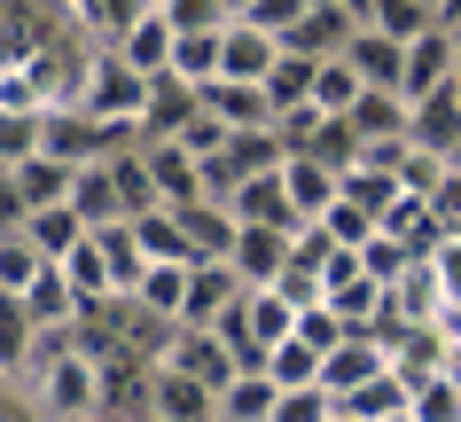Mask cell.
I'll return each mask as SVG.
<instances>
[{
  "label": "cell",
  "mask_w": 461,
  "mask_h": 422,
  "mask_svg": "<svg viewBox=\"0 0 461 422\" xmlns=\"http://www.w3.org/2000/svg\"><path fill=\"white\" fill-rule=\"evenodd\" d=\"M188 118H195V86L157 78V86H149V110H141V141H172Z\"/></svg>",
  "instance_id": "cell-28"
},
{
  "label": "cell",
  "mask_w": 461,
  "mask_h": 422,
  "mask_svg": "<svg viewBox=\"0 0 461 422\" xmlns=\"http://www.w3.org/2000/svg\"><path fill=\"white\" fill-rule=\"evenodd\" d=\"M344 63L360 71V86H384V94H399V63H407V48H399V40H384L375 24H360L352 40H344Z\"/></svg>",
  "instance_id": "cell-15"
},
{
  "label": "cell",
  "mask_w": 461,
  "mask_h": 422,
  "mask_svg": "<svg viewBox=\"0 0 461 422\" xmlns=\"http://www.w3.org/2000/svg\"><path fill=\"white\" fill-rule=\"evenodd\" d=\"M227 165H235V180H250V173H274L282 165V141H274V125H258V133H227Z\"/></svg>",
  "instance_id": "cell-40"
},
{
  "label": "cell",
  "mask_w": 461,
  "mask_h": 422,
  "mask_svg": "<svg viewBox=\"0 0 461 422\" xmlns=\"http://www.w3.org/2000/svg\"><path fill=\"white\" fill-rule=\"evenodd\" d=\"M337 415H352V422H384V415H407V383H399V375H367L360 391H344L337 399Z\"/></svg>",
  "instance_id": "cell-33"
},
{
  "label": "cell",
  "mask_w": 461,
  "mask_h": 422,
  "mask_svg": "<svg viewBox=\"0 0 461 422\" xmlns=\"http://www.w3.org/2000/svg\"><path fill=\"white\" fill-rule=\"evenodd\" d=\"M391 173H399V188H407V196H438V180L454 173V165H446V157H430V149H414V141H407Z\"/></svg>",
  "instance_id": "cell-46"
},
{
  "label": "cell",
  "mask_w": 461,
  "mask_h": 422,
  "mask_svg": "<svg viewBox=\"0 0 461 422\" xmlns=\"http://www.w3.org/2000/svg\"><path fill=\"white\" fill-rule=\"evenodd\" d=\"M227 211H235V227H297L290 203H282V165L274 173H250L235 196H227Z\"/></svg>",
  "instance_id": "cell-19"
},
{
  "label": "cell",
  "mask_w": 461,
  "mask_h": 422,
  "mask_svg": "<svg viewBox=\"0 0 461 422\" xmlns=\"http://www.w3.org/2000/svg\"><path fill=\"white\" fill-rule=\"evenodd\" d=\"M297 337H305L313 352H337L344 337H352V328H344L337 313H329V305H305V313H297Z\"/></svg>",
  "instance_id": "cell-53"
},
{
  "label": "cell",
  "mask_w": 461,
  "mask_h": 422,
  "mask_svg": "<svg viewBox=\"0 0 461 422\" xmlns=\"http://www.w3.org/2000/svg\"><path fill=\"white\" fill-rule=\"evenodd\" d=\"M212 407H219L212 383H195V375H180V368H149L141 422H212Z\"/></svg>",
  "instance_id": "cell-7"
},
{
  "label": "cell",
  "mask_w": 461,
  "mask_h": 422,
  "mask_svg": "<svg viewBox=\"0 0 461 422\" xmlns=\"http://www.w3.org/2000/svg\"><path fill=\"white\" fill-rule=\"evenodd\" d=\"M227 31V24H219ZM219 31H172V63H165V78H180V86H212L219 78Z\"/></svg>",
  "instance_id": "cell-30"
},
{
  "label": "cell",
  "mask_w": 461,
  "mask_h": 422,
  "mask_svg": "<svg viewBox=\"0 0 461 422\" xmlns=\"http://www.w3.org/2000/svg\"><path fill=\"white\" fill-rule=\"evenodd\" d=\"M250 8H258V0H227V16H250Z\"/></svg>",
  "instance_id": "cell-57"
},
{
  "label": "cell",
  "mask_w": 461,
  "mask_h": 422,
  "mask_svg": "<svg viewBox=\"0 0 461 422\" xmlns=\"http://www.w3.org/2000/svg\"><path fill=\"white\" fill-rule=\"evenodd\" d=\"M180 227H188L195 258H227V250H235V211H227V203H203V196H195L188 211H180Z\"/></svg>",
  "instance_id": "cell-32"
},
{
  "label": "cell",
  "mask_w": 461,
  "mask_h": 422,
  "mask_svg": "<svg viewBox=\"0 0 461 422\" xmlns=\"http://www.w3.org/2000/svg\"><path fill=\"white\" fill-rule=\"evenodd\" d=\"M391 368V352H384V328H352L337 352H321V391L344 399V391H360L367 375H384Z\"/></svg>",
  "instance_id": "cell-6"
},
{
  "label": "cell",
  "mask_w": 461,
  "mask_h": 422,
  "mask_svg": "<svg viewBox=\"0 0 461 422\" xmlns=\"http://www.w3.org/2000/svg\"><path fill=\"white\" fill-rule=\"evenodd\" d=\"M454 78H461V31H446V24L414 31L407 63H399V102H422V94H438V86H454Z\"/></svg>",
  "instance_id": "cell-3"
},
{
  "label": "cell",
  "mask_w": 461,
  "mask_h": 422,
  "mask_svg": "<svg viewBox=\"0 0 461 422\" xmlns=\"http://www.w3.org/2000/svg\"><path fill=\"white\" fill-rule=\"evenodd\" d=\"M118 55L149 78V86H157V78H165V63H172V24H165V8H149L141 24H133V31L118 40Z\"/></svg>",
  "instance_id": "cell-26"
},
{
  "label": "cell",
  "mask_w": 461,
  "mask_h": 422,
  "mask_svg": "<svg viewBox=\"0 0 461 422\" xmlns=\"http://www.w3.org/2000/svg\"><path fill=\"white\" fill-rule=\"evenodd\" d=\"M344 125H352V141H399V133H407V102L399 94H384V86H367L360 102H352V110H344Z\"/></svg>",
  "instance_id": "cell-25"
},
{
  "label": "cell",
  "mask_w": 461,
  "mask_h": 422,
  "mask_svg": "<svg viewBox=\"0 0 461 422\" xmlns=\"http://www.w3.org/2000/svg\"><path fill=\"white\" fill-rule=\"evenodd\" d=\"M71 110H86L95 125H110V133H141V110H149V78L125 63L118 48H95L86 55V78H78Z\"/></svg>",
  "instance_id": "cell-1"
},
{
  "label": "cell",
  "mask_w": 461,
  "mask_h": 422,
  "mask_svg": "<svg viewBox=\"0 0 461 422\" xmlns=\"http://www.w3.org/2000/svg\"><path fill=\"white\" fill-rule=\"evenodd\" d=\"M352 31H360V24L344 16L337 0H313V8L290 24V40H282V48H297V55H313V63H321V55H344V40H352Z\"/></svg>",
  "instance_id": "cell-16"
},
{
  "label": "cell",
  "mask_w": 461,
  "mask_h": 422,
  "mask_svg": "<svg viewBox=\"0 0 461 422\" xmlns=\"http://www.w3.org/2000/svg\"><path fill=\"white\" fill-rule=\"evenodd\" d=\"M384 321H446V282H438V258H407V274L384 290Z\"/></svg>",
  "instance_id": "cell-9"
},
{
  "label": "cell",
  "mask_w": 461,
  "mask_h": 422,
  "mask_svg": "<svg viewBox=\"0 0 461 422\" xmlns=\"http://www.w3.org/2000/svg\"><path fill=\"white\" fill-rule=\"evenodd\" d=\"M360 94H367V86H360V71H352L344 55H321V63H313V110H321V118H344Z\"/></svg>",
  "instance_id": "cell-34"
},
{
  "label": "cell",
  "mask_w": 461,
  "mask_h": 422,
  "mask_svg": "<svg viewBox=\"0 0 461 422\" xmlns=\"http://www.w3.org/2000/svg\"><path fill=\"white\" fill-rule=\"evenodd\" d=\"M24 243H32V250H40V258L55 266V258H71V250L86 243V220H78L71 203H48V211H24Z\"/></svg>",
  "instance_id": "cell-22"
},
{
  "label": "cell",
  "mask_w": 461,
  "mask_h": 422,
  "mask_svg": "<svg viewBox=\"0 0 461 422\" xmlns=\"http://www.w3.org/2000/svg\"><path fill=\"white\" fill-rule=\"evenodd\" d=\"M337 415V399L321 391V383H297V391H274V422H329Z\"/></svg>",
  "instance_id": "cell-47"
},
{
  "label": "cell",
  "mask_w": 461,
  "mask_h": 422,
  "mask_svg": "<svg viewBox=\"0 0 461 422\" xmlns=\"http://www.w3.org/2000/svg\"><path fill=\"white\" fill-rule=\"evenodd\" d=\"M384 422H414V415H384Z\"/></svg>",
  "instance_id": "cell-58"
},
{
  "label": "cell",
  "mask_w": 461,
  "mask_h": 422,
  "mask_svg": "<svg viewBox=\"0 0 461 422\" xmlns=\"http://www.w3.org/2000/svg\"><path fill=\"white\" fill-rule=\"evenodd\" d=\"M329 422H352V415H329Z\"/></svg>",
  "instance_id": "cell-59"
},
{
  "label": "cell",
  "mask_w": 461,
  "mask_h": 422,
  "mask_svg": "<svg viewBox=\"0 0 461 422\" xmlns=\"http://www.w3.org/2000/svg\"><path fill=\"white\" fill-rule=\"evenodd\" d=\"M195 110H212L227 133H258V125H274V102L258 78H212V86H195Z\"/></svg>",
  "instance_id": "cell-8"
},
{
  "label": "cell",
  "mask_w": 461,
  "mask_h": 422,
  "mask_svg": "<svg viewBox=\"0 0 461 422\" xmlns=\"http://www.w3.org/2000/svg\"><path fill=\"white\" fill-rule=\"evenodd\" d=\"M16 196H24V211H48V203H71V180H78V165H63V157H24V165H16Z\"/></svg>",
  "instance_id": "cell-18"
},
{
  "label": "cell",
  "mask_w": 461,
  "mask_h": 422,
  "mask_svg": "<svg viewBox=\"0 0 461 422\" xmlns=\"http://www.w3.org/2000/svg\"><path fill=\"white\" fill-rule=\"evenodd\" d=\"M337 8H344V16H352V24H367V0H337Z\"/></svg>",
  "instance_id": "cell-55"
},
{
  "label": "cell",
  "mask_w": 461,
  "mask_h": 422,
  "mask_svg": "<svg viewBox=\"0 0 461 422\" xmlns=\"http://www.w3.org/2000/svg\"><path fill=\"white\" fill-rule=\"evenodd\" d=\"M367 24L384 31V40H399V48H407L414 31H430L438 16H430V0H367Z\"/></svg>",
  "instance_id": "cell-39"
},
{
  "label": "cell",
  "mask_w": 461,
  "mask_h": 422,
  "mask_svg": "<svg viewBox=\"0 0 461 422\" xmlns=\"http://www.w3.org/2000/svg\"><path fill=\"white\" fill-rule=\"evenodd\" d=\"M321 305H329V313H337L344 328H384V282H375V274L329 282V290H321Z\"/></svg>",
  "instance_id": "cell-24"
},
{
  "label": "cell",
  "mask_w": 461,
  "mask_h": 422,
  "mask_svg": "<svg viewBox=\"0 0 461 422\" xmlns=\"http://www.w3.org/2000/svg\"><path fill=\"white\" fill-rule=\"evenodd\" d=\"M133 243H141L149 266H195V243L180 227V211H133Z\"/></svg>",
  "instance_id": "cell-17"
},
{
  "label": "cell",
  "mask_w": 461,
  "mask_h": 422,
  "mask_svg": "<svg viewBox=\"0 0 461 422\" xmlns=\"http://www.w3.org/2000/svg\"><path fill=\"white\" fill-rule=\"evenodd\" d=\"M172 141H180V149H188L195 165H203V157H219V149H227V125H219L212 110H195V118L180 125V133H172Z\"/></svg>",
  "instance_id": "cell-52"
},
{
  "label": "cell",
  "mask_w": 461,
  "mask_h": 422,
  "mask_svg": "<svg viewBox=\"0 0 461 422\" xmlns=\"http://www.w3.org/2000/svg\"><path fill=\"white\" fill-rule=\"evenodd\" d=\"M243 321H250V345L274 352L282 337H297V305L274 298V290H243Z\"/></svg>",
  "instance_id": "cell-31"
},
{
  "label": "cell",
  "mask_w": 461,
  "mask_h": 422,
  "mask_svg": "<svg viewBox=\"0 0 461 422\" xmlns=\"http://www.w3.org/2000/svg\"><path fill=\"white\" fill-rule=\"evenodd\" d=\"M235 298H243L235 266H227V258H195L188 266V298H180V328H212Z\"/></svg>",
  "instance_id": "cell-11"
},
{
  "label": "cell",
  "mask_w": 461,
  "mask_h": 422,
  "mask_svg": "<svg viewBox=\"0 0 461 422\" xmlns=\"http://www.w3.org/2000/svg\"><path fill=\"white\" fill-rule=\"evenodd\" d=\"M313 227H321V235H329L337 250H360L367 235H375V211H360V203H344V196H337V203H329V211H321Z\"/></svg>",
  "instance_id": "cell-45"
},
{
  "label": "cell",
  "mask_w": 461,
  "mask_h": 422,
  "mask_svg": "<svg viewBox=\"0 0 461 422\" xmlns=\"http://www.w3.org/2000/svg\"><path fill=\"white\" fill-rule=\"evenodd\" d=\"M267 375H274V391H297V383H321V352L305 345V337H282V345L267 352Z\"/></svg>",
  "instance_id": "cell-38"
},
{
  "label": "cell",
  "mask_w": 461,
  "mask_h": 422,
  "mask_svg": "<svg viewBox=\"0 0 461 422\" xmlns=\"http://www.w3.org/2000/svg\"><path fill=\"white\" fill-rule=\"evenodd\" d=\"M407 415H414V422H461V383H454V375L414 383V391H407Z\"/></svg>",
  "instance_id": "cell-44"
},
{
  "label": "cell",
  "mask_w": 461,
  "mask_h": 422,
  "mask_svg": "<svg viewBox=\"0 0 461 422\" xmlns=\"http://www.w3.org/2000/svg\"><path fill=\"white\" fill-rule=\"evenodd\" d=\"M305 8H313V0H258V8H250V24L274 31V40H290V24L305 16Z\"/></svg>",
  "instance_id": "cell-54"
},
{
  "label": "cell",
  "mask_w": 461,
  "mask_h": 422,
  "mask_svg": "<svg viewBox=\"0 0 461 422\" xmlns=\"http://www.w3.org/2000/svg\"><path fill=\"white\" fill-rule=\"evenodd\" d=\"M267 102H274V110H297V102H313V55H297V48L274 55V71H267Z\"/></svg>",
  "instance_id": "cell-36"
},
{
  "label": "cell",
  "mask_w": 461,
  "mask_h": 422,
  "mask_svg": "<svg viewBox=\"0 0 461 422\" xmlns=\"http://www.w3.org/2000/svg\"><path fill=\"white\" fill-rule=\"evenodd\" d=\"M407 141L446 157V165H461V78L438 86V94H422V102H407Z\"/></svg>",
  "instance_id": "cell-5"
},
{
  "label": "cell",
  "mask_w": 461,
  "mask_h": 422,
  "mask_svg": "<svg viewBox=\"0 0 461 422\" xmlns=\"http://www.w3.org/2000/svg\"><path fill=\"white\" fill-rule=\"evenodd\" d=\"M141 149V173H149V203L157 211H188L203 196V165H195L180 141H133Z\"/></svg>",
  "instance_id": "cell-4"
},
{
  "label": "cell",
  "mask_w": 461,
  "mask_h": 422,
  "mask_svg": "<svg viewBox=\"0 0 461 422\" xmlns=\"http://www.w3.org/2000/svg\"><path fill=\"white\" fill-rule=\"evenodd\" d=\"M337 196H344V203H360V211H375V220H384V203L399 196V173H384V165H360V157H352V165L337 173Z\"/></svg>",
  "instance_id": "cell-35"
},
{
  "label": "cell",
  "mask_w": 461,
  "mask_h": 422,
  "mask_svg": "<svg viewBox=\"0 0 461 422\" xmlns=\"http://www.w3.org/2000/svg\"><path fill=\"white\" fill-rule=\"evenodd\" d=\"M212 422H274V375L267 368H243L227 391H219Z\"/></svg>",
  "instance_id": "cell-27"
},
{
  "label": "cell",
  "mask_w": 461,
  "mask_h": 422,
  "mask_svg": "<svg viewBox=\"0 0 461 422\" xmlns=\"http://www.w3.org/2000/svg\"><path fill=\"white\" fill-rule=\"evenodd\" d=\"M40 118L48 110H0V173H16L24 157H40Z\"/></svg>",
  "instance_id": "cell-41"
},
{
  "label": "cell",
  "mask_w": 461,
  "mask_h": 422,
  "mask_svg": "<svg viewBox=\"0 0 461 422\" xmlns=\"http://www.w3.org/2000/svg\"><path fill=\"white\" fill-rule=\"evenodd\" d=\"M24 360H32V321H24V305L0 290V383H24Z\"/></svg>",
  "instance_id": "cell-37"
},
{
  "label": "cell",
  "mask_w": 461,
  "mask_h": 422,
  "mask_svg": "<svg viewBox=\"0 0 461 422\" xmlns=\"http://www.w3.org/2000/svg\"><path fill=\"white\" fill-rule=\"evenodd\" d=\"M267 290H274V298H290L297 313H305V305H321V266H305V258H290V266L274 274Z\"/></svg>",
  "instance_id": "cell-50"
},
{
  "label": "cell",
  "mask_w": 461,
  "mask_h": 422,
  "mask_svg": "<svg viewBox=\"0 0 461 422\" xmlns=\"http://www.w3.org/2000/svg\"><path fill=\"white\" fill-rule=\"evenodd\" d=\"M110 173H118L125 220H133V211H157V203H149V173H141V149H118V157H110Z\"/></svg>",
  "instance_id": "cell-49"
},
{
  "label": "cell",
  "mask_w": 461,
  "mask_h": 422,
  "mask_svg": "<svg viewBox=\"0 0 461 422\" xmlns=\"http://www.w3.org/2000/svg\"><path fill=\"white\" fill-rule=\"evenodd\" d=\"M40 266H48V258L24 243V227H8V235H0V290H8V298H24Z\"/></svg>",
  "instance_id": "cell-43"
},
{
  "label": "cell",
  "mask_w": 461,
  "mask_h": 422,
  "mask_svg": "<svg viewBox=\"0 0 461 422\" xmlns=\"http://www.w3.org/2000/svg\"><path fill=\"white\" fill-rule=\"evenodd\" d=\"M180 298H188V266H149V274H141V290H133L125 305H141L149 321L180 328Z\"/></svg>",
  "instance_id": "cell-29"
},
{
  "label": "cell",
  "mask_w": 461,
  "mask_h": 422,
  "mask_svg": "<svg viewBox=\"0 0 461 422\" xmlns=\"http://www.w3.org/2000/svg\"><path fill=\"white\" fill-rule=\"evenodd\" d=\"M282 203H290L297 227H313L329 203H337V173L321 157H282Z\"/></svg>",
  "instance_id": "cell-14"
},
{
  "label": "cell",
  "mask_w": 461,
  "mask_h": 422,
  "mask_svg": "<svg viewBox=\"0 0 461 422\" xmlns=\"http://www.w3.org/2000/svg\"><path fill=\"white\" fill-rule=\"evenodd\" d=\"M71 211H78L86 227L125 220V196H118V173H110V157H102V165H78V180H71Z\"/></svg>",
  "instance_id": "cell-21"
},
{
  "label": "cell",
  "mask_w": 461,
  "mask_h": 422,
  "mask_svg": "<svg viewBox=\"0 0 461 422\" xmlns=\"http://www.w3.org/2000/svg\"><path fill=\"white\" fill-rule=\"evenodd\" d=\"M227 266H235V282H243V290H267L274 274L290 266V227H235Z\"/></svg>",
  "instance_id": "cell-12"
},
{
  "label": "cell",
  "mask_w": 461,
  "mask_h": 422,
  "mask_svg": "<svg viewBox=\"0 0 461 422\" xmlns=\"http://www.w3.org/2000/svg\"><path fill=\"white\" fill-rule=\"evenodd\" d=\"M157 8H165V24L180 31V40H188V31H219V24H227V0H157Z\"/></svg>",
  "instance_id": "cell-48"
},
{
  "label": "cell",
  "mask_w": 461,
  "mask_h": 422,
  "mask_svg": "<svg viewBox=\"0 0 461 422\" xmlns=\"http://www.w3.org/2000/svg\"><path fill=\"white\" fill-rule=\"evenodd\" d=\"M360 274H375V282H399V274H407V243H391V235H367L360 243Z\"/></svg>",
  "instance_id": "cell-51"
},
{
  "label": "cell",
  "mask_w": 461,
  "mask_h": 422,
  "mask_svg": "<svg viewBox=\"0 0 461 422\" xmlns=\"http://www.w3.org/2000/svg\"><path fill=\"white\" fill-rule=\"evenodd\" d=\"M24 391L40 407V422H102V360L86 345H71L63 360H48L32 375Z\"/></svg>",
  "instance_id": "cell-2"
},
{
  "label": "cell",
  "mask_w": 461,
  "mask_h": 422,
  "mask_svg": "<svg viewBox=\"0 0 461 422\" xmlns=\"http://www.w3.org/2000/svg\"><path fill=\"white\" fill-rule=\"evenodd\" d=\"M16 305H24L32 328H71L78 321V298H71V282H63V266H40V274H32V290Z\"/></svg>",
  "instance_id": "cell-23"
},
{
  "label": "cell",
  "mask_w": 461,
  "mask_h": 422,
  "mask_svg": "<svg viewBox=\"0 0 461 422\" xmlns=\"http://www.w3.org/2000/svg\"><path fill=\"white\" fill-rule=\"evenodd\" d=\"M0 8H8V0H0Z\"/></svg>",
  "instance_id": "cell-60"
},
{
  "label": "cell",
  "mask_w": 461,
  "mask_h": 422,
  "mask_svg": "<svg viewBox=\"0 0 461 422\" xmlns=\"http://www.w3.org/2000/svg\"><path fill=\"white\" fill-rule=\"evenodd\" d=\"M274 55H282L274 31H258L250 16H227V31H219V78H258V86H267Z\"/></svg>",
  "instance_id": "cell-13"
},
{
  "label": "cell",
  "mask_w": 461,
  "mask_h": 422,
  "mask_svg": "<svg viewBox=\"0 0 461 422\" xmlns=\"http://www.w3.org/2000/svg\"><path fill=\"white\" fill-rule=\"evenodd\" d=\"M0 110H48V86L32 71V55H0Z\"/></svg>",
  "instance_id": "cell-42"
},
{
  "label": "cell",
  "mask_w": 461,
  "mask_h": 422,
  "mask_svg": "<svg viewBox=\"0 0 461 422\" xmlns=\"http://www.w3.org/2000/svg\"><path fill=\"white\" fill-rule=\"evenodd\" d=\"M446 375H454V383H461V337H454V352H446Z\"/></svg>",
  "instance_id": "cell-56"
},
{
  "label": "cell",
  "mask_w": 461,
  "mask_h": 422,
  "mask_svg": "<svg viewBox=\"0 0 461 422\" xmlns=\"http://www.w3.org/2000/svg\"><path fill=\"white\" fill-rule=\"evenodd\" d=\"M157 368H180V375H195V383H212V391H227V383L243 375L212 328H172V345H165V360H157Z\"/></svg>",
  "instance_id": "cell-10"
},
{
  "label": "cell",
  "mask_w": 461,
  "mask_h": 422,
  "mask_svg": "<svg viewBox=\"0 0 461 422\" xmlns=\"http://www.w3.org/2000/svg\"><path fill=\"white\" fill-rule=\"evenodd\" d=\"M95 250H102V266H110V290H118V298H133V290H141V274H149L141 243H133V220L95 227Z\"/></svg>",
  "instance_id": "cell-20"
}]
</instances>
